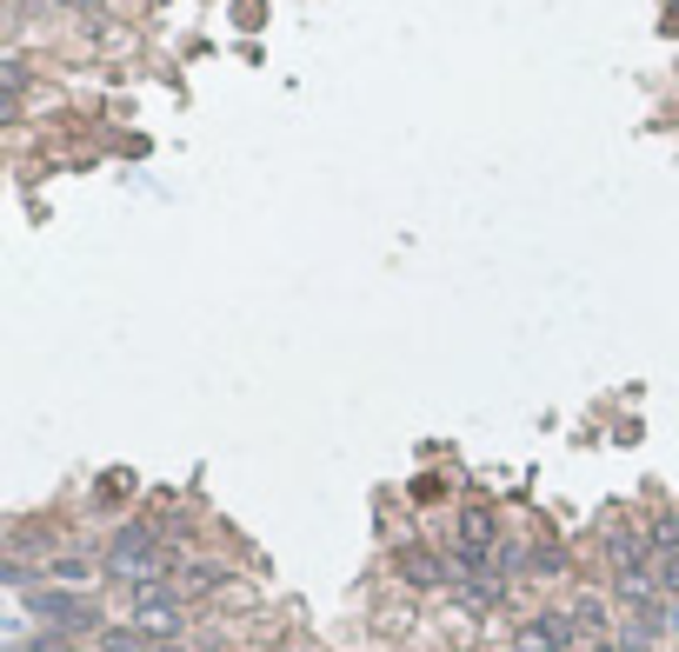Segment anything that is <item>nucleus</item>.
<instances>
[{
    "mask_svg": "<svg viewBox=\"0 0 679 652\" xmlns=\"http://www.w3.org/2000/svg\"><path fill=\"white\" fill-rule=\"evenodd\" d=\"M493 566H499V573H527V546H514V539L493 546Z\"/></svg>",
    "mask_w": 679,
    "mask_h": 652,
    "instance_id": "obj_14",
    "label": "nucleus"
},
{
    "mask_svg": "<svg viewBox=\"0 0 679 652\" xmlns=\"http://www.w3.org/2000/svg\"><path fill=\"white\" fill-rule=\"evenodd\" d=\"M607 559H613V573H626V566H646V559H653V539H646V526H626V520H613V526H607Z\"/></svg>",
    "mask_w": 679,
    "mask_h": 652,
    "instance_id": "obj_5",
    "label": "nucleus"
},
{
    "mask_svg": "<svg viewBox=\"0 0 679 652\" xmlns=\"http://www.w3.org/2000/svg\"><path fill=\"white\" fill-rule=\"evenodd\" d=\"M34 613L54 619V626H67V632H88L94 626V606L88 599H67V593H34Z\"/></svg>",
    "mask_w": 679,
    "mask_h": 652,
    "instance_id": "obj_6",
    "label": "nucleus"
},
{
    "mask_svg": "<svg viewBox=\"0 0 679 652\" xmlns=\"http://www.w3.org/2000/svg\"><path fill=\"white\" fill-rule=\"evenodd\" d=\"M134 626H140L147 639H174V632H181V593L166 586V580H160V586H140V593H134Z\"/></svg>",
    "mask_w": 679,
    "mask_h": 652,
    "instance_id": "obj_2",
    "label": "nucleus"
},
{
    "mask_svg": "<svg viewBox=\"0 0 679 652\" xmlns=\"http://www.w3.org/2000/svg\"><path fill=\"white\" fill-rule=\"evenodd\" d=\"M653 573H659V593H666V599H679V559H659Z\"/></svg>",
    "mask_w": 679,
    "mask_h": 652,
    "instance_id": "obj_17",
    "label": "nucleus"
},
{
    "mask_svg": "<svg viewBox=\"0 0 679 652\" xmlns=\"http://www.w3.org/2000/svg\"><path fill=\"white\" fill-rule=\"evenodd\" d=\"M400 580L406 586H447L453 566H440V552H427V546H406L400 552Z\"/></svg>",
    "mask_w": 679,
    "mask_h": 652,
    "instance_id": "obj_7",
    "label": "nucleus"
},
{
    "mask_svg": "<svg viewBox=\"0 0 679 652\" xmlns=\"http://www.w3.org/2000/svg\"><path fill=\"white\" fill-rule=\"evenodd\" d=\"M579 652H613V639H586V645H579Z\"/></svg>",
    "mask_w": 679,
    "mask_h": 652,
    "instance_id": "obj_20",
    "label": "nucleus"
},
{
    "mask_svg": "<svg viewBox=\"0 0 679 652\" xmlns=\"http://www.w3.org/2000/svg\"><path fill=\"white\" fill-rule=\"evenodd\" d=\"M672 34H679V0H672Z\"/></svg>",
    "mask_w": 679,
    "mask_h": 652,
    "instance_id": "obj_22",
    "label": "nucleus"
},
{
    "mask_svg": "<svg viewBox=\"0 0 679 652\" xmlns=\"http://www.w3.org/2000/svg\"><path fill=\"white\" fill-rule=\"evenodd\" d=\"M566 619H573L579 645H586V639H607V599H600V593H579V599L566 606Z\"/></svg>",
    "mask_w": 679,
    "mask_h": 652,
    "instance_id": "obj_8",
    "label": "nucleus"
},
{
    "mask_svg": "<svg viewBox=\"0 0 679 652\" xmlns=\"http://www.w3.org/2000/svg\"><path fill=\"white\" fill-rule=\"evenodd\" d=\"M646 539H653V559H679V513H659L646 526Z\"/></svg>",
    "mask_w": 679,
    "mask_h": 652,
    "instance_id": "obj_10",
    "label": "nucleus"
},
{
    "mask_svg": "<svg viewBox=\"0 0 679 652\" xmlns=\"http://www.w3.org/2000/svg\"><path fill=\"white\" fill-rule=\"evenodd\" d=\"M54 580H67V586L94 580V559H80V552H60V559H54Z\"/></svg>",
    "mask_w": 679,
    "mask_h": 652,
    "instance_id": "obj_13",
    "label": "nucleus"
},
{
    "mask_svg": "<svg viewBox=\"0 0 679 652\" xmlns=\"http://www.w3.org/2000/svg\"><path fill=\"white\" fill-rule=\"evenodd\" d=\"M659 626H666V632H679V599H666V606H659Z\"/></svg>",
    "mask_w": 679,
    "mask_h": 652,
    "instance_id": "obj_19",
    "label": "nucleus"
},
{
    "mask_svg": "<svg viewBox=\"0 0 679 652\" xmlns=\"http://www.w3.org/2000/svg\"><path fill=\"white\" fill-rule=\"evenodd\" d=\"M566 645H579V632H573L566 613H540V619H527L520 639H514V652H566Z\"/></svg>",
    "mask_w": 679,
    "mask_h": 652,
    "instance_id": "obj_3",
    "label": "nucleus"
},
{
    "mask_svg": "<svg viewBox=\"0 0 679 652\" xmlns=\"http://www.w3.org/2000/svg\"><path fill=\"white\" fill-rule=\"evenodd\" d=\"M27 88V67L21 60H0V94H21Z\"/></svg>",
    "mask_w": 679,
    "mask_h": 652,
    "instance_id": "obj_16",
    "label": "nucleus"
},
{
    "mask_svg": "<svg viewBox=\"0 0 679 652\" xmlns=\"http://www.w3.org/2000/svg\"><path fill=\"white\" fill-rule=\"evenodd\" d=\"M653 632H659V613H633V619L613 632V652H653Z\"/></svg>",
    "mask_w": 679,
    "mask_h": 652,
    "instance_id": "obj_9",
    "label": "nucleus"
},
{
    "mask_svg": "<svg viewBox=\"0 0 679 652\" xmlns=\"http://www.w3.org/2000/svg\"><path fill=\"white\" fill-rule=\"evenodd\" d=\"M533 573H546V580L566 573V546H540V552H533Z\"/></svg>",
    "mask_w": 679,
    "mask_h": 652,
    "instance_id": "obj_15",
    "label": "nucleus"
},
{
    "mask_svg": "<svg viewBox=\"0 0 679 652\" xmlns=\"http://www.w3.org/2000/svg\"><path fill=\"white\" fill-rule=\"evenodd\" d=\"M60 8H94V0H60Z\"/></svg>",
    "mask_w": 679,
    "mask_h": 652,
    "instance_id": "obj_21",
    "label": "nucleus"
},
{
    "mask_svg": "<svg viewBox=\"0 0 679 652\" xmlns=\"http://www.w3.org/2000/svg\"><path fill=\"white\" fill-rule=\"evenodd\" d=\"M101 652H160V639H147L140 626H114L101 632Z\"/></svg>",
    "mask_w": 679,
    "mask_h": 652,
    "instance_id": "obj_11",
    "label": "nucleus"
},
{
    "mask_svg": "<svg viewBox=\"0 0 679 652\" xmlns=\"http://www.w3.org/2000/svg\"><path fill=\"white\" fill-rule=\"evenodd\" d=\"M220 580H227L220 566H181V586H174V593H181V599H194V593H207V586H220Z\"/></svg>",
    "mask_w": 679,
    "mask_h": 652,
    "instance_id": "obj_12",
    "label": "nucleus"
},
{
    "mask_svg": "<svg viewBox=\"0 0 679 652\" xmlns=\"http://www.w3.org/2000/svg\"><path fill=\"white\" fill-rule=\"evenodd\" d=\"M107 573H114V580H127L134 593L166 580V546L153 539V526H127V533L107 546Z\"/></svg>",
    "mask_w": 679,
    "mask_h": 652,
    "instance_id": "obj_1",
    "label": "nucleus"
},
{
    "mask_svg": "<svg viewBox=\"0 0 679 652\" xmlns=\"http://www.w3.org/2000/svg\"><path fill=\"white\" fill-rule=\"evenodd\" d=\"M613 593H620V606H633V613H659V606H666L653 566H626V573H613Z\"/></svg>",
    "mask_w": 679,
    "mask_h": 652,
    "instance_id": "obj_4",
    "label": "nucleus"
},
{
    "mask_svg": "<svg viewBox=\"0 0 679 652\" xmlns=\"http://www.w3.org/2000/svg\"><path fill=\"white\" fill-rule=\"evenodd\" d=\"M21 120V94H0V127H14Z\"/></svg>",
    "mask_w": 679,
    "mask_h": 652,
    "instance_id": "obj_18",
    "label": "nucleus"
}]
</instances>
